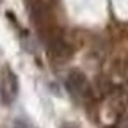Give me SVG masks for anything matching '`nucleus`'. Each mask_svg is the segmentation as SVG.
Masks as SVG:
<instances>
[{
	"label": "nucleus",
	"instance_id": "1",
	"mask_svg": "<svg viewBox=\"0 0 128 128\" xmlns=\"http://www.w3.org/2000/svg\"><path fill=\"white\" fill-rule=\"evenodd\" d=\"M16 94H18V78L9 66H4L0 75V98L7 105L16 98Z\"/></svg>",
	"mask_w": 128,
	"mask_h": 128
},
{
	"label": "nucleus",
	"instance_id": "2",
	"mask_svg": "<svg viewBox=\"0 0 128 128\" xmlns=\"http://www.w3.org/2000/svg\"><path fill=\"white\" fill-rule=\"evenodd\" d=\"M66 84H68V89L71 92H76V94H86L89 91V82H87L86 75L80 73V71H76V70L70 71Z\"/></svg>",
	"mask_w": 128,
	"mask_h": 128
},
{
	"label": "nucleus",
	"instance_id": "3",
	"mask_svg": "<svg viewBox=\"0 0 128 128\" xmlns=\"http://www.w3.org/2000/svg\"><path fill=\"white\" fill-rule=\"evenodd\" d=\"M50 44H52L50 46V55H54V57L62 59V57H66V55L71 54V48L68 46L66 41H62V39H54Z\"/></svg>",
	"mask_w": 128,
	"mask_h": 128
}]
</instances>
